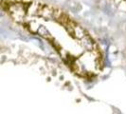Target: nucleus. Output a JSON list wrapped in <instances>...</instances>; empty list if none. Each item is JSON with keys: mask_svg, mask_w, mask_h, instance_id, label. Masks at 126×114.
I'll return each mask as SVG.
<instances>
[{"mask_svg": "<svg viewBox=\"0 0 126 114\" xmlns=\"http://www.w3.org/2000/svg\"><path fill=\"white\" fill-rule=\"evenodd\" d=\"M1 7L23 30L49 45L76 77L91 81L103 71L101 46L83 26L62 9L24 0L3 1Z\"/></svg>", "mask_w": 126, "mask_h": 114, "instance_id": "nucleus-1", "label": "nucleus"}, {"mask_svg": "<svg viewBox=\"0 0 126 114\" xmlns=\"http://www.w3.org/2000/svg\"><path fill=\"white\" fill-rule=\"evenodd\" d=\"M115 7H117L119 10L126 12V0H110Z\"/></svg>", "mask_w": 126, "mask_h": 114, "instance_id": "nucleus-2", "label": "nucleus"}]
</instances>
